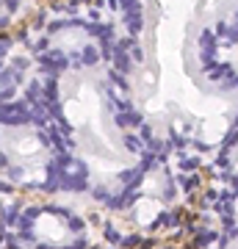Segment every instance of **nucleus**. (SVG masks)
I'll return each mask as SVG.
<instances>
[{
  "mask_svg": "<svg viewBox=\"0 0 238 249\" xmlns=\"http://www.w3.org/2000/svg\"><path fill=\"white\" fill-rule=\"evenodd\" d=\"M0 175L25 191L83 188L86 172L42 106H0Z\"/></svg>",
  "mask_w": 238,
  "mask_h": 249,
  "instance_id": "1",
  "label": "nucleus"
},
{
  "mask_svg": "<svg viewBox=\"0 0 238 249\" xmlns=\"http://www.w3.org/2000/svg\"><path fill=\"white\" fill-rule=\"evenodd\" d=\"M14 241L22 249H86V219L61 205H31L22 208L14 222Z\"/></svg>",
  "mask_w": 238,
  "mask_h": 249,
  "instance_id": "2",
  "label": "nucleus"
},
{
  "mask_svg": "<svg viewBox=\"0 0 238 249\" xmlns=\"http://www.w3.org/2000/svg\"><path fill=\"white\" fill-rule=\"evenodd\" d=\"M221 224L227 230L230 241H238V191H230V194L221 196Z\"/></svg>",
  "mask_w": 238,
  "mask_h": 249,
  "instance_id": "3",
  "label": "nucleus"
},
{
  "mask_svg": "<svg viewBox=\"0 0 238 249\" xmlns=\"http://www.w3.org/2000/svg\"><path fill=\"white\" fill-rule=\"evenodd\" d=\"M0 211H3V202H0Z\"/></svg>",
  "mask_w": 238,
  "mask_h": 249,
  "instance_id": "4",
  "label": "nucleus"
}]
</instances>
